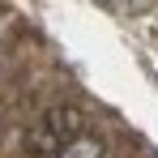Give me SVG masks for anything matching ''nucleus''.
<instances>
[{"instance_id": "1", "label": "nucleus", "mask_w": 158, "mask_h": 158, "mask_svg": "<svg viewBox=\"0 0 158 158\" xmlns=\"http://www.w3.org/2000/svg\"><path fill=\"white\" fill-rule=\"evenodd\" d=\"M77 132H85V120H81V111L73 103H60V107H47L39 120H34V128L26 137V150L34 158H56Z\"/></svg>"}, {"instance_id": "2", "label": "nucleus", "mask_w": 158, "mask_h": 158, "mask_svg": "<svg viewBox=\"0 0 158 158\" xmlns=\"http://www.w3.org/2000/svg\"><path fill=\"white\" fill-rule=\"evenodd\" d=\"M103 154H107V141L98 137V132H77L56 158H103Z\"/></svg>"}]
</instances>
